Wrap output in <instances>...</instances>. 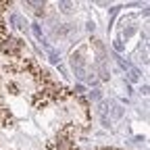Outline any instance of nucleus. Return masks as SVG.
<instances>
[{
    "mask_svg": "<svg viewBox=\"0 0 150 150\" xmlns=\"http://www.w3.org/2000/svg\"><path fill=\"white\" fill-rule=\"evenodd\" d=\"M11 21H13L15 27H25V21H23V19L19 17V15H11Z\"/></svg>",
    "mask_w": 150,
    "mask_h": 150,
    "instance_id": "nucleus-3",
    "label": "nucleus"
},
{
    "mask_svg": "<svg viewBox=\"0 0 150 150\" xmlns=\"http://www.w3.org/2000/svg\"><path fill=\"white\" fill-rule=\"evenodd\" d=\"M6 90H11V94H19V86H17V83H13V81H11V83H6Z\"/></svg>",
    "mask_w": 150,
    "mask_h": 150,
    "instance_id": "nucleus-4",
    "label": "nucleus"
},
{
    "mask_svg": "<svg viewBox=\"0 0 150 150\" xmlns=\"http://www.w3.org/2000/svg\"><path fill=\"white\" fill-rule=\"evenodd\" d=\"M86 92V88L81 86V83H77V86H75V94H83Z\"/></svg>",
    "mask_w": 150,
    "mask_h": 150,
    "instance_id": "nucleus-7",
    "label": "nucleus"
},
{
    "mask_svg": "<svg viewBox=\"0 0 150 150\" xmlns=\"http://www.w3.org/2000/svg\"><path fill=\"white\" fill-rule=\"evenodd\" d=\"M21 46H23V42L19 40V38H4V40L0 42V50H2V54H8V56H19Z\"/></svg>",
    "mask_w": 150,
    "mask_h": 150,
    "instance_id": "nucleus-1",
    "label": "nucleus"
},
{
    "mask_svg": "<svg viewBox=\"0 0 150 150\" xmlns=\"http://www.w3.org/2000/svg\"><path fill=\"white\" fill-rule=\"evenodd\" d=\"M31 29H33V33H35V38H40V40H42V31H40V27H38V25H33Z\"/></svg>",
    "mask_w": 150,
    "mask_h": 150,
    "instance_id": "nucleus-6",
    "label": "nucleus"
},
{
    "mask_svg": "<svg viewBox=\"0 0 150 150\" xmlns=\"http://www.w3.org/2000/svg\"><path fill=\"white\" fill-rule=\"evenodd\" d=\"M127 79H129L131 83H134V81H138V79H140V71L131 67V69H129V73H127Z\"/></svg>",
    "mask_w": 150,
    "mask_h": 150,
    "instance_id": "nucleus-2",
    "label": "nucleus"
},
{
    "mask_svg": "<svg viewBox=\"0 0 150 150\" xmlns=\"http://www.w3.org/2000/svg\"><path fill=\"white\" fill-rule=\"evenodd\" d=\"M90 100H100V92H98V90L90 92Z\"/></svg>",
    "mask_w": 150,
    "mask_h": 150,
    "instance_id": "nucleus-5",
    "label": "nucleus"
}]
</instances>
